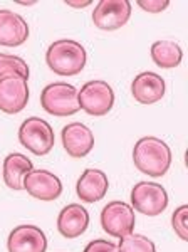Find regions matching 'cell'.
<instances>
[{
	"mask_svg": "<svg viewBox=\"0 0 188 252\" xmlns=\"http://www.w3.org/2000/svg\"><path fill=\"white\" fill-rule=\"evenodd\" d=\"M134 223H136V219H134L133 207L125 202H109L101 212V225H103L104 232H108L113 237L121 239L131 234Z\"/></svg>",
	"mask_w": 188,
	"mask_h": 252,
	"instance_id": "7",
	"label": "cell"
},
{
	"mask_svg": "<svg viewBox=\"0 0 188 252\" xmlns=\"http://www.w3.org/2000/svg\"><path fill=\"white\" fill-rule=\"evenodd\" d=\"M133 97L141 104H155L165 96V81L157 72H141L131 83Z\"/></svg>",
	"mask_w": 188,
	"mask_h": 252,
	"instance_id": "15",
	"label": "cell"
},
{
	"mask_svg": "<svg viewBox=\"0 0 188 252\" xmlns=\"http://www.w3.org/2000/svg\"><path fill=\"white\" fill-rule=\"evenodd\" d=\"M86 49L71 39H61L47 49L46 61L51 71L59 76H76L86 66Z\"/></svg>",
	"mask_w": 188,
	"mask_h": 252,
	"instance_id": "2",
	"label": "cell"
},
{
	"mask_svg": "<svg viewBox=\"0 0 188 252\" xmlns=\"http://www.w3.org/2000/svg\"><path fill=\"white\" fill-rule=\"evenodd\" d=\"M131 17V3L128 0H101L93 12V22L103 31H116Z\"/></svg>",
	"mask_w": 188,
	"mask_h": 252,
	"instance_id": "8",
	"label": "cell"
},
{
	"mask_svg": "<svg viewBox=\"0 0 188 252\" xmlns=\"http://www.w3.org/2000/svg\"><path fill=\"white\" fill-rule=\"evenodd\" d=\"M133 160L141 173L163 177L171 165V150L160 138L145 136L134 145Z\"/></svg>",
	"mask_w": 188,
	"mask_h": 252,
	"instance_id": "1",
	"label": "cell"
},
{
	"mask_svg": "<svg viewBox=\"0 0 188 252\" xmlns=\"http://www.w3.org/2000/svg\"><path fill=\"white\" fill-rule=\"evenodd\" d=\"M19 141L34 155H47L54 146V131L42 118H27L19 129Z\"/></svg>",
	"mask_w": 188,
	"mask_h": 252,
	"instance_id": "4",
	"label": "cell"
},
{
	"mask_svg": "<svg viewBox=\"0 0 188 252\" xmlns=\"http://www.w3.org/2000/svg\"><path fill=\"white\" fill-rule=\"evenodd\" d=\"M29 101L27 79L19 74L0 79V111L15 115L26 108Z\"/></svg>",
	"mask_w": 188,
	"mask_h": 252,
	"instance_id": "9",
	"label": "cell"
},
{
	"mask_svg": "<svg viewBox=\"0 0 188 252\" xmlns=\"http://www.w3.org/2000/svg\"><path fill=\"white\" fill-rule=\"evenodd\" d=\"M14 74L29 79V66L26 64V61L22 58H17V56L0 54V79Z\"/></svg>",
	"mask_w": 188,
	"mask_h": 252,
	"instance_id": "19",
	"label": "cell"
},
{
	"mask_svg": "<svg viewBox=\"0 0 188 252\" xmlns=\"http://www.w3.org/2000/svg\"><path fill=\"white\" fill-rule=\"evenodd\" d=\"M63 145L67 155L84 158L94 146L93 131L83 123H71L63 128Z\"/></svg>",
	"mask_w": 188,
	"mask_h": 252,
	"instance_id": "13",
	"label": "cell"
},
{
	"mask_svg": "<svg viewBox=\"0 0 188 252\" xmlns=\"http://www.w3.org/2000/svg\"><path fill=\"white\" fill-rule=\"evenodd\" d=\"M138 5L141 9H145L146 12H151V14H158V12H163L166 7L170 5L168 0H140Z\"/></svg>",
	"mask_w": 188,
	"mask_h": 252,
	"instance_id": "23",
	"label": "cell"
},
{
	"mask_svg": "<svg viewBox=\"0 0 188 252\" xmlns=\"http://www.w3.org/2000/svg\"><path fill=\"white\" fill-rule=\"evenodd\" d=\"M24 190H27L34 198L39 200H56L63 193V184L59 177L47 170H32L24 178Z\"/></svg>",
	"mask_w": 188,
	"mask_h": 252,
	"instance_id": "10",
	"label": "cell"
},
{
	"mask_svg": "<svg viewBox=\"0 0 188 252\" xmlns=\"http://www.w3.org/2000/svg\"><path fill=\"white\" fill-rule=\"evenodd\" d=\"M108 189H109V182L106 173L96 168L84 170V173L79 177L76 185L77 195H79V198L86 202V204L99 202L108 193Z\"/></svg>",
	"mask_w": 188,
	"mask_h": 252,
	"instance_id": "14",
	"label": "cell"
},
{
	"mask_svg": "<svg viewBox=\"0 0 188 252\" xmlns=\"http://www.w3.org/2000/svg\"><path fill=\"white\" fill-rule=\"evenodd\" d=\"M29 37V26L22 15L9 9L0 10V46L17 47Z\"/></svg>",
	"mask_w": 188,
	"mask_h": 252,
	"instance_id": "12",
	"label": "cell"
},
{
	"mask_svg": "<svg viewBox=\"0 0 188 252\" xmlns=\"http://www.w3.org/2000/svg\"><path fill=\"white\" fill-rule=\"evenodd\" d=\"M34 170L32 161L22 153H10L3 160V180L12 190H24V178Z\"/></svg>",
	"mask_w": 188,
	"mask_h": 252,
	"instance_id": "17",
	"label": "cell"
},
{
	"mask_svg": "<svg viewBox=\"0 0 188 252\" xmlns=\"http://www.w3.org/2000/svg\"><path fill=\"white\" fill-rule=\"evenodd\" d=\"M67 5L69 7H76V9H81V7H86V5H89V0H84V2H71V0H67Z\"/></svg>",
	"mask_w": 188,
	"mask_h": 252,
	"instance_id": "24",
	"label": "cell"
},
{
	"mask_svg": "<svg viewBox=\"0 0 188 252\" xmlns=\"http://www.w3.org/2000/svg\"><path fill=\"white\" fill-rule=\"evenodd\" d=\"M84 252H120L116 244L104 241V239H96L86 246Z\"/></svg>",
	"mask_w": 188,
	"mask_h": 252,
	"instance_id": "22",
	"label": "cell"
},
{
	"mask_svg": "<svg viewBox=\"0 0 188 252\" xmlns=\"http://www.w3.org/2000/svg\"><path fill=\"white\" fill-rule=\"evenodd\" d=\"M183 51L173 40H158L151 46V59L163 69L177 67L182 63Z\"/></svg>",
	"mask_w": 188,
	"mask_h": 252,
	"instance_id": "18",
	"label": "cell"
},
{
	"mask_svg": "<svg viewBox=\"0 0 188 252\" xmlns=\"http://www.w3.org/2000/svg\"><path fill=\"white\" fill-rule=\"evenodd\" d=\"M79 108L91 116H104L111 111L114 104L113 88L104 81H89L81 88Z\"/></svg>",
	"mask_w": 188,
	"mask_h": 252,
	"instance_id": "5",
	"label": "cell"
},
{
	"mask_svg": "<svg viewBox=\"0 0 188 252\" xmlns=\"http://www.w3.org/2000/svg\"><path fill=\"white\" fill-rule=\"evenodd\" d=\"M118 249H120V252H157V247L148 237L133 232L121 237Z\"/></svg>",
	"mask_w": 188,
	"mask_h": 252,
	"instance_id": "20",
	"label": "cell"
},
{
	"mask_svg": "<svg viewBox=\"0 0 188 252\" xmlns=\"http://www.w3.org/2000/svg\"><path fill=\"white\" fill-rule=\"evenodd\" d=\"M171 225L182 241H188V205L178 207L171 215Z\"/></svg>",
	"mask_w": 188,
	"mask_h": 252,
	"instance_id": "21",
	"label": "cell"
},
{
	"mask_svg": "<svg viewBox=\"0 0 188 252\" xmlns=\"http://www.w3.org/2000/svg\"><path fill=\"white\" fill-rule=\"evenodd\" d=\"M89 225V214L83 205L71 204L61 210L57 217V229L66 239H76L86 232Z\"/></svg>",
	"mask_w": 188,
	"mask_h": 252,
	"instance_id": "16",
	"label": "cell"
},
{
	"mask_svg": "<svg viewBox=\"0 0 188 252\" xmlns=\"http://www.w3.org/2000/svg\"><path fill=\"white\" fill-rule=\"evenodd\" d=\"M131 204L138 212L155 217L168 207V193L160 184L140 182L131 190Z\"/></svg>",
	"mask_w": 188,
	"mask_h": 252,
	"instance_id": "6",
	"label": "cell"
},
{
	"mask_svg": "<svg viewBox=\"0 0 188 252\" xmlns=\"http://www.w3.org/2000/svg\"><path fill=\"white\" fill-rule=\"evenodd\" d=\"M9 252H46V234L35 225H19L9 234Z\"/></svg>",
	"mask_w": 188,
	"mask_h": 252,
	"instance_id": "11",
	"label": "cell"
},
{
	"mask_svg": "<svg viewBox=\"0 0 188 252\" xmlns=\"http://www.w3.org/2000/svg\"><path fill=\"white\" fill-rule=\"evenodd\" d=\"M79 91L67 83H52L40 93V104L49 115L71 116L79 111Z\"/></svg>",
	"mask_w": 188,
	"mask_h": 252,
	"instance_id": "3",
	"label": "cell"
}]
</instances>
